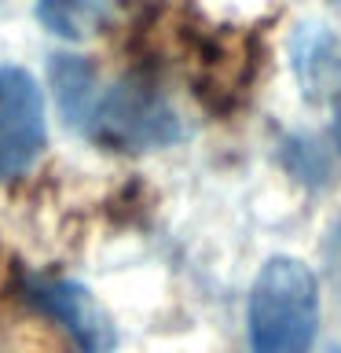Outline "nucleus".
I'll use <instances>...</instances> for the list:
<instances>
[{
	"mask_svg": "<svg viewBox=\"0 0 341 353\" xmlns=\"http://www.w3.org/2000/svg\"><path fill=\"white\" fill-rule=\"evenodd\" d=\"M52 88L66 125L110 151H151L184 137L180 114L143 77L99 81L85 55H55Z\"/></svg>",
	"mask_w": 341,
	"mask_h": 353,
	"instance_id": "f257e3e1",
	"label": "nucleus"
},
{
	"mask_svg": "<svg viewBox=\"0 0 341 353\" xmlns=\"http://www.w3.org/2000/svg\"><path fill=\"white\" fill-rule=\"evenodd\" d=\"M250 350L308 353L319 324L316 276L297 258H272L250 291Z\"/></svg>",
	"mask_w": 341,
	"mask_h": 353,
	"instance_id": "f03ea898",
	"label": "nucleus"
},
{
	"mask_svg": "<svg viewBox=\"0 0 341 353\" xmlns=\"http://www.w3.org/2000/svg\"><path fill=\"white\" fill-rule=\"evenodd\" d=\"M44 151V96L22 66H0V181L22 176Z\"/></svg>",
	"mask_w": 341,
	"mask_h": 353,
	"instance_id": "7ed1b4c3",
	"label": "nucleus"
},
{
	"mask_svg": "<svg viewBox=\"0 0 341 353\" xmlns=\"http://www.w3.org/2000/svg\"><path fill=\"white\" fill-rule=\"evenodd\" d=\"M26 298L37 313L55 320L66 339L77 346V353H114L118 331L107 309L92 298L88 287L77 280H55V276H37L26 283Z\"/></svg>",
	"mask_w": 341,
	"mask_h": 353,
	"instance_id": "20e7f679",
	"label": "nucleus"
},
{
	"mask_svg": "<svg viewBox=\"0 0 341 353\" xmlns=\"http://www.w3.org/2000/svg\"><path fill=\"white\" fill-rule=\"evenodd\" d=\"M107 15V0H37V19L59 37H88Z\"/></svg>",
	"mask_w": 341,
	"mask_h": 353,
	"instance_id": "39448f33",
	"label": "nucleus"
},
{
	"mask_svg": "<svg viewBox=\"0 0 341 353\" xmlns=\"http://www.w3.org/2000/svg\"><path fill=\"white\" fill-rule=\"evenodd\" d=\"M330 272H334V280L341 283V221H338L334 236H330Z\"/></svg>",
	"mask_w": 341,
	"mask_h": 353,
	"instance_id": "423d86ee",
	"label": "nucleus"
}]
</instances>
